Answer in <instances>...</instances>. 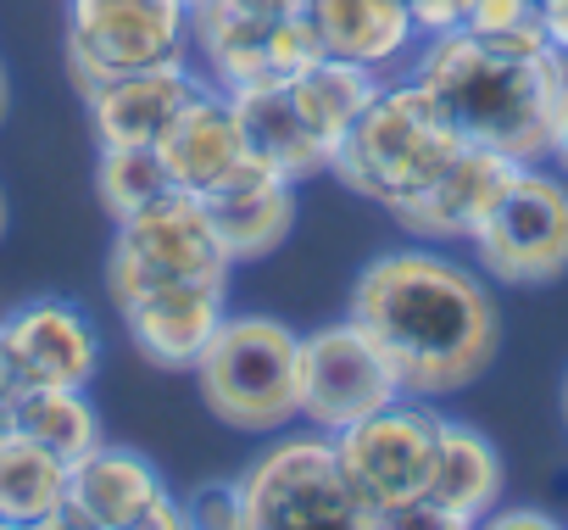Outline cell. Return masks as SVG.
Wrapping results in <instances>:
<instances>
[{
	"label": "cell",
	"mask_w": 568,
	"mask_h": 530,
	"mask_svg": "<svg viewBox=\"0 0 568 530\" xmlns=\"http://www.w3.org/2000/svg\"><path fill=\"white\" fill-rule=\"evenodd\" d=\"M346 319L379 347L402 391L424 402L474 386L501 347V313L485 274L429 246L374 257L352 286Z\"/></svg>",
	"instance_id": "cell-1"
},
{
	"label": "cell",
	"mask_w": 568,
	"mask_h": 530,
	"mask_svg": "<svg viewBox=\"0 0 568 530\" xmlns=\"http://www.w3.org/2000/svg\"><path fill=\"white\" fill-rule=\"evenodd\" d=\"M407 73L440 101L457 140L490 146L513 162L551 157V123L568 84V57H507L474 40L468 29L418 40Z\"/></svg>",
	"instance_id": "cell-2"
},
{
	"label": "cell",
	"mask_w": 568,
	"mask_h": 530,
	"mask_svg": "<svg viewBox=\"0 0 568 530\" xmlns=\"http://www.w3.org/2000/svg\"><path fill=\"white\" fill-rule=\"evenodd\" d=\"M457 146L463 140H457L452 118L440 112V101L413 73H402V79H385L374 90V101L357 112L329 173H341V184L357 190L363 201L402 212L440 179V168L457 157Z\"/></svg>",
	"instance_id": "cell-3"
},
{
	"label": "cell",
	"mask_w": 568,
	"mask_h": 530,
	"mask_svg": "<svg viewBox=\"0 0 568 530\" xmlns=\"http://www.w3.org/2000/svg\"><path fill=\"white\" fill-rule=\"evenodd\" d=\"M296 358H302V336L291 324L262 319V313H240V319L217 324V336L206 341V352L190 374H195L206 408L229 430L273 436L291 419H302Z\"/></svg>",
	"instance_id": "cell-4"
},
{
	"label": "cell",
	"mask_w": 568,
	"mask_h": 530,
	"mask_svg": "<svg viewBox=\"0 0 568 530\" xmlns=\"http://www.w3.org/2000/svg\"><path fill=\"white\" fill-rule=\"evenodd\" d=\"M190 46L217 90L291 84L324 57L307 0H190Z\"/></svg>",
	"instance_id": "cell-5"
},
{
	"label": "cell",
	"mask_w": 568,
	"mask_h": 530,
	"mask_svg": "<svg viewBox=\"0 0 568 530\" xmlns=\"http://www.w3.org/2000/svg\"><path fill=\"white\" fill-rule=\"evenodd\" d=\"M245 530H368V508L352 491L329 430H291L245 463L240 474Z\"/></svg>",
	"instance_id": "cell-6"
},
{
	"label": "cell",
	"mask_w": 568,
	"mask_h": 530,
	"mask_svg": "<svg viewBox=\"0 0 568 530\" xmlns=\"http://www.w3.org/2000/svg\"><path fill=\"white\" fill-rule=\"evenodd\" d=\"M229 274H234V257L223 251L212 207L195 190L168 184L162 196H151L145 207L118 218V240H112V262H106L112 302H129L134 291L173 286V280L229 286Z\"/></svg>",
	"instance_id": "cell-7"
},
{
	"label": "cell",
	"mask_w": 568,
	"mask_h": 530,
	"mask_svg": "<svg viewBox=\"0 0 568 530\" xmlns=\"http://www.w3.org/2000/svg\"><path fill=\"white\" fill-rule=\"evenodd\" d=\"M474 262L501 286H551L568 274V179L524 162L490 218L474 229Z\"/></svg>",
	"instance_id": "cell-8"
},
{
	"label": "cell",
	"mask_w": 568,
	"mask_h": 530,
	"mask_svg": "<svg viewBox=\"0 0 568 530\" xmlns=\"http://www.w3.org/2000/svg\"><path fill=\"white\" fill-rule=\"evenodd\" d=\"M435 447H440V413L424 397H407V391L335 436L341 469L368 508V530H374L379 513L407 508L429 491Z\"/></svg>",
	"instance_id": "cell-9"
},
{
	"label": "cell",
	"mask_w": 568,
	"mask_h": 530,
	"mask_svg": "<svg viewBox=\"0 0 568 530\" xmlns=\"http://www.w3.org/2000/svg\"><path fill=\"white\" fill-rule=\"evenodd\" d=\"M190 51V0H68V73L79 90L184 62Z\"/></svg>",
	"instance_id": "cell-10"
},
{
	"label": "cell",
	"mask_w": 568,
	"mask_h": 530,
	"mask_svg": "<svg viewBox=\"0 0 568 530\" xmlns=\"http://www.w3.org/2000/svg\"><path fill=\"white\" fill-rule=\"evenodd\" d=\"M184 502L168 491L162 469L129 447H90L68 469V502L51 530H179Z\"/></svg>",
	"instance_id": "cell-11"
},
{
	"label": "cell",
	"mask_w": 568,
	"mask_h": 530,
	"mask_svg": "<svg viewBox=\"0 0 568 530\" xmlns=\"http://www.w3.org/2000/svg\"><path fill=\"white\" fill-rule=\"evenodd\" d=\"M296 397H302V419L313 430L341 436L346 424H357L374 408L396 402L402 397V380L390 374V363L379 358V347L346 319V324H324V330L302 336Z\"/></svg>",
	"instance_id": "cell-12"
},
{
	"label": "cell",
	"mask_w": 568,
	"mask_h": 530,
	"mask_svg": "<svg viewBox=\"0 0 568 530\" xmlns=\"http://www.w3.org/2000/svg\"><path fill=\"white\" fill-rule=\"evenodd\" d=\"M123 330L134 341V352L151 369H195L206 341L217 336V324L229 319V286H206V280H173V286H151L134 291L129 302H118Z\"/></svg>",
	"instance_id": "cell-13"
},
{
	"label": "cell",
	"mask_w": 568,
	"mask_h": 530,
	"mask_svg": "<svg viewBox=\"0 0 568 530\" xmlns=\"http://www.w3.org/2000/svg\"><path fill=\"white\" fill-rule=\"evenodd\" d=\"M0 341L12 352L18 386H84L90 391L95 363H101V341H95L90 319L57 297L12 308L0 319Z\"/></svg>",
	"instance_id": "cell-14"
},
{
	"label": "cell",
	"mask_w": 568,
	"mask_h": 530,
	"mask_svg": "<svg viewBox=\"0 0 568 530\" xmlns=\"http://www.w3.org/2000/svg\"><path fill=\"white\" fill-rule=\"evenodd\" d=\"M524 162H513V157H501V151H490V146H457V157L440 168V179L418 196V201H407L402 212H390L407 234H424V240H440V246H452V240H474V229L490 218V207L501 201V190L513 184V173H518Z\"/></svg>",
	"instance_id": "cell-15"
},
{
	"label": "cell",
	"mask_w": 568,
	"mask_h": 530,
	"mask_svg": "<svg viewBox=\"0 0 568 530\" xmlns=\"http://www.w3.org/2000/svg\"><path fill=\"white\" fill-rule=\"evenodd\" d=\"M156 157H162V168H168V179H173L179 190H195V196L206 201V196L251 157V140H245V129H240V112H234L229 90L201 84V90L173 112V123L156 134Z\"/></svg>",
	"instance_id": "cell-16"
},
{
	"label": "cell",
	"mask_w": 568,
	"mask_h": 530,
	"mask_svg": "<svg viewBox=\"0 0 568 530\" xmlns=\"http://www.w3.org/2000/svg\"><path fill=\"white\" fill-rule=\"evenodd\" d=\"M206 79H195L190 62H156V68H134V73L101 79V84H90L79 96H84L95 146H156V134L173 123V112Z\"/></svg>",
	"instance_id": "cell-17"
},
{
	"label": "cell",
	"mask_w": 568,
	"mask_h": 530,
	"mask_svg": "<svg viewBox=\"0 0 568 530\" xmlns=\"http://www.w3.org/2000/svg\"><path fill=\"white\" fill-rule=\"evenodd\" d=\"M307 18L324 40V57L357 62L379 79L418 51V23L407 0H307Z\"/></svg>",
	"instance_id": "cell-18"
},
{
	"label": "cell",
	"mask_w": 568,
	"mask_h": 530,
	"mask_svg": "<svg viewBox=\"0 0 568 530\" xmlns=\"http://www.w3.org/2000/svg\"><path fill=\"white\" fill-rule=\"evenodd\" d=\"M424 497L452 519V530L485 524L490 508L501 502V452L490 447V436L440 413V447H435V474Z\"/></svg>",
	"instance_id": "cell-19"
},
{
	"label": "cell",
	"mask_w": 568,
	"mask_h": 530,
	"mask_svg": "<svg viewBox=\"0 0 568 530\" xmlns=\"http://www.w3.org/2000/svg\"><path fill=\"white\" fill-rule=\"evenodd\" d=\"M229 101H234V112H240V129H245L251 151H256L273 173H284V179L302 184V179L335 168V151L307 129V118L296 112V101H291V90H284V84L234 90Z\"/></svg>",
	"instance_id": "cell-20"
},
{
	"label": "cell",
	"mask_w": 568,
	"mask_h": 530,
	"mask_svg": "<svg viewBox=\"0 0 568 530\" xmlns=\"http://www.w3.org/2000/svg\"><path fill=\"white\" fill-rule=\"evenodd\" d=\"M68 458L12 430L0 441V524L51 530L57 508L68 502Z\"/></svg>",
	"instance_id": "cell-21"
},
{
	"label": "cell",
	"mask_w": 568,
	"mask_h": 530,
	"mask_svg": "<svg viewBox=\"0 0 568 530\" xmlns=\"http://www.w3.org/2000/svg\"><path fill=\"white\" fill-rule=\"evenodd\" d=\"M385 79L379 73H368V68H357V62H341V57H318L307 73H296L291 84V101H296V112L307 118V129L329 146V151H341V140H346V129L357 123V112L374 101V90H379Z\"/></svg>",
	"instance_id": "cell-22"
},
{
	"label": "cell",
	"mask_w": 568,
	"mask_h": 530,
	"mask_svg": "<svg viewBox=\"0 0 568 530\" xmlns=\"http://www.w3.org/2000/svg\"><path fill=\"white\" fill-rule=\"evenodd\" d=\"M7 419L18 436L51 447L57 458H84L90 447H101V419L84 397V386H18V397L7 402Z\"/></svg>",
	"instance_id": "cell-23"
},
{
	"label": "cell",
	"mask_w": 568,
	"mask_h": 530,
	"mask_svg": "<svg viewBox=\"0 0 568 530\" xmlns=\"http://www.w3.org/2000/svg\"><path fill=\"white\" fill-rule=\"evenodd\" d=\"M206 207H212V223L223 234V251L234 262H251V257L278 251L284 234L296 229V179H273V184L206 201Z\"/></svg>",
	"instance_id": "cell-24"
},
{
	"label": "cell",
	"mask_w": 568,
	"mask_h": 530,
	"mask_svg": "<svg viewBox=\"0 0 568 530\" xmlns=\"http://www.w3.org/2000/svg\"><path fill=\"white\" fill-rule=\"evenodd\" d=\"M173 179L156 157V146H101L95 151V196L112 218H129L151 196H162Z\"/></svg>",
	"instance_id": "cell-25"
},
{
	"label": "cell",
	"mask_w": 568,
	"mask_h": 530,
	"mask_svg": "<svg viewBox=\"0 0 568 530\" xmlns=\"http://www.w3.org/2000/svg\"><path fill=\"white\" fill-rule=\"evenodd\" d=\"M463 29L507 57H546L551 40L540 29V0H474Z\"/></svg>",
	"instance_id": "cell-26"
},
{
	"label": "cell",
	"mask_w": 568,
	"mask_h": 530,
	"mask_svg": "<svg viewBox=\"0 0 568 530\" xmlns=\"http://www.w3.org/2000/svg\"><path fill=\"white\" fill-rule=\"evenodd\" d=\"M184 519L201 530H245V502H240V480H212L201 491L184 497Z\"/></svg>",
	"instance_id": "cell-27"
},
{
	"label": "cell",
	"mask_w": 568,
	"mask_h": 530,
	"mask_svg": "<svg viewBox=\"0 0 568 530\" xmlns=\"http://www.w3.org/2000/svg\"><path fill=\"white\" fill-rule=\"evenodd\" d=\"M468 7H474V0H407V12H413V23H418V40L463 29Z\"/></svg>",
	"instance_id": "cell-28"
},
{
	"label": "cell",
	"mask_w": 568,
	"mask_h": 530,
	"mask_svg": "<svg viewBox=\"0 0 568 530\" xmlns=\"http://www.w3.org/2000/svg\"><path fill=\"white\" fill-rule=\"evenodd\" d=\"M496 530H557V513L546 508H490Z\"/></svg>",
	"instance_id": "cell-29"
},
{
	"label": "cell",
	"mask_w": 568,
	"mask_h": 530,
	"mask_svg": "<svg viewBox=\"0 0 568 530\" xmlns=\"http://www.w3.org/2000/svg\"><path fill=\"white\" fill-rule=\"evenodd\" d=\"M540 29L557 57H568V0H540Z\"/></svg>",
	"instance_id": "cell-30"
},
{
	"label": "cell",
	"mask_w": 568,
	"mask_h": 530,
	"mask_svg": "<svg viewBox=\"0 0 568 530\" xmlns=\"http://www.w3.org/2000/svg\"><path fill=\"white\" fill-rule=\"evenodd\" d=\"M546 162H557V173L568 179V84H562V101H557V123H551V157Z\"/></svg>",
	"instance_id": "cell-31"
},
{
	"label": "cell",
	"mask_w": 568,
	"mask_h": 530,
	"mask_svg": "<svg viewBox=\"0 0 568 530\" xmlns=\"http://www.w3.org/2000/svg\"><path fill=\"white\" fill-rule=\"evenodd\" d=\"M18 397V369H12V352H7V341H0V408H7Z\"/></svg>",
	"instance_id": "cell-32"
},
{
	"label": "cell",
	"mask_w": 568,
	"mask_h": 530,
	"mask_svg": "<svg viewBox=\"0 0 568 530\" xmlns=\"http://www.w3.org/2000/svg\"><path fill=\"white\" fill-rule=\"evenodd\" d=\"M12 436V419H7V408H0V441H7Z\"/></svg>",
	"instance_id": "cell-33"
},
{
	"label": "cell",
	"mask_w": 568,
	"mask_h": 530,
	"mask_svg": "<svg viewBox=\"0 0 568 530\" xmlns=\"http://www.w3.org/2000/svg\"><path fill=\"white\" fill-rule=\"evenodd\" d=\"M0 118H7V73H0Z\"/></svg>",
	"instance_id": "cell-34"
},
{
	"label": "cell",
	"mask_w": 568,
	"mask_h": 530,
	"mask_svg": "<svg viewBox=\"0 0 568 530\" xmlns=\"http://www.w3.org/2000/svg\"><path fill=\"white\" fill-rule=\"evenodd\" d=\"M0 229H7V201H0Z\"/></svg>",
	"instance_id": "cell-35"
},
{
	"label": "cell",
	"mask_w": 568,
	"mask_h": 530,
	"mask_svg": "<svg viewBox=\"0 0 568 530\" xmlns=\"http://www.w3.org/2000/svg\"><path fill=\"white\" fill-rule=\"evenodd\" d=\"M562 413H568V391H562Z\"/></svg>",
	"instance_id": "cell-36"
}]
</instances>
